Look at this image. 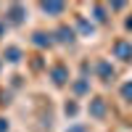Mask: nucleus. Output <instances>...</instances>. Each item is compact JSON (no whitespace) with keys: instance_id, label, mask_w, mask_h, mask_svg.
<instances>
[{"instance_id":"2","label":"nucleus","mask_w":132,"mask_h":132,"mask_svg":"<svg viewBox=\"0 0 132 132\" xmlns=\"http://www.w3.org/2000/svg\"><path fill=\"white\" fill-rule=\"evenodd\" d=\"M124 95H127V98H132V85H127V87H124Z\"/></svg>"},{"instance_id":"1","label":"nucleus","mask_w":132,"mask_h":132,"mask_svg":"<svg viewBox=\"0 0 132 132\" xmlns=\"http://www.w3.org/2000/svg\"><path fill=\"white\" fill-rule=\"evenodd\" d=\"M116 53H119L122 58H132V48L124 45V42H119V45H116Z\"/></svg>"},{"instance_id":"3","label":"nucleus","mask_w":132,"mask_h":132,"mask_svg":"<svg viewBox=\"0 0 132 132\" xmlns=\"http://www.w3.org/2000/svg\"><path fill=\"white\" fill-rule=\"evenodd\" d=\"M69 132H85V129H82V127H71Z\"/></svg>"}]
</instances>
